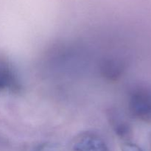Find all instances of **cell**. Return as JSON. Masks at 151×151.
Instances as JSON below:
<instances>
[{
    "mask_svg": "<svg viewBox=\"0 0 151 151\" xmlns=\"http://www.w3.org/2000/svg\"><path fill=\"white\" fill-rule=\"evenodd\" d=\"M130 113L136 119L143 122L151 121V90L137 88L130 94L128 100Z\"/></svg>",
    "mask_w": 151,
    "mask_h": 151,
    "instance_id": "cell-1",
    "label": "cell"
},
{
    "mask_svg": "<svg viewBox=\"0 0 151 151\" xmlns=\"http://www.w3.org/2000/svg\"><path fill=\"white\" fill-rule=\"evenodd\" d=\"M72 148L75 151H111L103 139L91 131L78 134L74 139Z\"/></svg>",
    "mask_w": 151,
    "mask_h": 151,
    "instance_id": "cell-2",
    "label": "cell"
},
{
    "mask_svg": "<svg viewBox=\"0 0 151 151\" xmlns=\"http://www.w3.org/2000/svg\"><path fill=\"white\" fill-rule=\"evenodd\" d=\"M20 88V82L13 66L6 60L0 59V91L17 92Z\"/></svg>",
    "mask_w": 151,
    "mask_h": 151,
    "instance_id": "cell-3",
    "label": "cell"
},
{
    "mask_svg": "<svg viewBox=\"0 0 151 151\" xmlns=\"http://www.w3.org/2000/svg\"><path fill=\"white\" fill-rule=\"evenodd\" d=\"M109 122L115 134L123 139H128L132 134V130L129 122L118 111H110Z\"/></svg>",
    "mask_w": 151,
    "mask_h": 151,
    "instance_id": "cell-4",
    "label": "cell"
},
{
    "mask_svg": "<svg viewBox=\"0 0 151 151\" xmlns=\"http://www.w3.org/2000/svg\"><path fill=\"white\" fill-rule=\"evenodd\" d=\"M122 63H119L116 60H109L105 63L104 69H103V72H104L105 75L109 78H116L119 77L122 73Z\"/></svg>",
    "mask_w": 151,
    "mask_h": 151,
    "instance_id": "cell-5",
    "label": "cell"
},
{
    "mask_svg": "<svg viewBox=\"0 0 151 151\" xmlns=\"http://www.w3.org/2000/svg\"><path fill=\"white\" fill-rule=\"evenodd\" d=\"M122 151H143L137 145L131 142H126L122 145Z\"/></svg>",
    "mask_w": 151,
    "mask_h": 151,
    "instance_id": "cell-6",
    "label": "cell"
},
{
    "mask_svg": "<svg viewBox=\"0 0 151 151\" xmlns=\"http://www.w3.org/2000/svg\"><path fill=\"white\" fill-rule=\"evenodd\" d=\"M35 151H57V147L52 144H44L38 146Z\"/></svg>",
    "mask_w": 151,
    "mask_h": 151,
    "instance_id": "cell-7",
    "label": "cell"
}]
</instances>
